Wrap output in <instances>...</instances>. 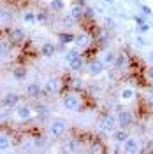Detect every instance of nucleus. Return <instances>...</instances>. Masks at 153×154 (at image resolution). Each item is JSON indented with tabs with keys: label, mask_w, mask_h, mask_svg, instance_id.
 <instances>
[{
	"label": "nucleus",
	"mask_w": 153,
	"mask_h": 154,
	"mask_svg": "<svg viewBox=\"0 0 153 154\" xmlns=\"http://www.w3.org/2000/svg\"><path fill=\"white\" fill-rule=\"evenodd\" d=\"M12 75H14V79H18V81L25 79V77H27V68L25 67H16L14 70H12Z\"/></svg>",
	"instance_id": "nucleus-16"
},
{
	"label": "nucleus",
	"mask_w": 153,
	"mask_h": 154,
	"mask_svg": "<svg viewBox=\"0 0 153 154\" xmlns=\"http://www.w3.org/2000/svg\"><path fill=\"white\" fill-rule=\"evenodd\" d=\"M134 96V91L132 89H123V93H122V98H125V100H130Z\"/></svg>",
	"instance_id": "nucleus-26"
},
{
	"label": "nucleus",
	"mask_w": 153,
	"mask_h": 154,
	"mask_svg": "<svg viewBox=\"0 0 153 154\" xmlns=\"http://www.w3.org/2000/svg\"><path fill=\"white\" fill-rule=\"evenodd\" d=\"M63 105H65V109H69V110H79V109H81V100H79L77 95L69 93V95L63 98Z\"/></svg>",
	"instance_id": "nucleus-2"
},
{
	"label": "nucleus",
	"mask_w": 153,
	"mask_h": 154,
	"mask_svg": "<svg viewBox=\"0 0 153 154\" xmlns=\"http://www.w3.org/2000/svg\"><path fill=\"white\" fill-rule=\"evenodd\" d=\"M148 102H150V105L153 107V93H150V98H148Z\"/></svg>",
	"instance_id": "nucleus-33"
},
{
	"label": "nucleus",
	"mask_w": 153,
	"mask_h": 154,
	"mask_svg": "<svg viewBox=\"0 0 153 154\" xmlns=\"http://www.w3.org/2000/svg\"><path fill=\"white\" fill-rule=\"evenodd\" d=\"M44 144H46L44 138H37V140H35V145H37V147H41V145H44Z\"/></svg>",
	"instance_id": "nucleus-28"
},
{
	"label": "nucleus",
	"mask_w": 153,
	"mask_h": 154,
	"mask_svg": "<svg viewBox=\"0 0 153 154\" xmlns=\"http://www.w3.org/2000/svg\"><path fill=\"white\" fill-rule=\"evenodd\" d=\"M118 123H120V126L122 128H129V126L134 123V116H132V112H129V110H120V114H118Z\"/></svg>",
	"instance_id": "nucleus-4"
},
{
	"label": "nucleus",
	"mask_w": 153,
	"mask_h": 154,
	"mask_svg": "<svg viewBox=\"0 0 153 154\" xmlns=\"http://www.w3.org/2000/svg\"><path fill=\"white\" fill-rule=\"evenodd\" d=\"M23 19H25L27 23H35V21H37V18H35V14H34V12H25Z\"/></svg>",
	"instance_id": "nucleus-24"
},
{
	"label": "nucleus",
	"mask_w": 153,
	"mask_h": 154,
	"mask_svg": "<svg viewBox=\"0 0 153 154\" xmlns=\"http://www.w3.org/2000/svg\"><path fill=\"white\" fill-rule=\"evenodd\" d=\"M115 65L118 68H125L127 65H129V60H127V56H125V54H120V56L115 60Z\"/></svg>",
	"instance_id": "nucleus-18"
},
{
	"label": "nucleus",
	"mask_w": 153,
	"mask_h": 154,
	"mask_svg": "<svg viewBox=\"0 0 153 154\" xmlns=\"http://www.w3.org/2000/svg\"><path fill=\"white\" fill-rule=\"evenodd\" d=\"M65 130H67V125H65L63 119H57L49 126V133L53 135V137H62V135L65 133Z\"/></svg>",
	"instance_id": "nucleus-3"
},
{
	"label": "nucleus",
	"mask_w": 153,
	"mask_h": 154,
	"mask_svg": "<svg viewBox=\"0 0 153 154\" xmlns=\"http://www.w3.org/2000/svg\"><path fill=\"white\" fill-rule=\"evenodd\" d=\"M115 60H116V56L113 54V53H106L104 56H102V60H100V61H102L104 65H109V63H115Z\"/></svg>",
	"instance_id": "nucleus-21"
},
{
	"label": "nucleus",
	"mask_w": 153,
	"mask_h": 154,
	"mask_svg": "<svg viewBox=\"0 0 153 154\" xmlns=\"http://www.w3.org/2000/svg\"><path fill=\"white\" fill-rule=\"evenodd\" d=\"M11 147V140L5 133H0V151H9Z\"/></svg>",
	"instance_id": "nucleus-14"
},
{
	"label": "nucleus",
	"mask_w": 153,
	"mask_h": 154,
	"mask_svg": "<svg viewBox=\"0 0 153 154\" xmlns=\"http://www.w3.org/2000/svg\"><path fill=\"white\" fill-rule=\"evenodd\" d=\"M81 67H83V58H74V60H70V68L72 70H81Z\"/></svg>",
	"instance_id": "nucleus-19"
},
{
	"label": "nucleus",
	"mask_w": 153,
	"mask_h": 154,
	"mask_svg": "<svg viewBox=\"0 0 153 154\" xmlns=\"http://www.w3.org/2000/svg\"><path fill=\"white\" fill-rule=\"evenodd\" d=\"M11 48H12V44H11V40H0V56H7L11 53Z\"/></svg>",
	"instance_id": "nucleus-12"
},
{
	"label": "nucleus",
	"mask_w": 153,
	"mask_h": 154,
	"mask_svg": "<svg viewBox=\"0 0 153 154\" xmlns=\"http://www.w3.org/2000/svg\"><path fill=\"white\" fill-rule=\"evenodd\" d=\"M55 51H57V48H55L53 44H44V46L41 48L42 56H53V54H55Z\"/></svg>",
	"instance_id": "nucleus-15"
},
{
	"label": "nucleus",
	"mask_w": 153,
	"mask_h": 154,
	"mask_svg": "<svg viewBox=\"0 0 153 154\" xmlns=\"http://www.w3.org/2000/svg\"><path fill=\"white\" fill-rule=\"evenodd\" d=\"M148 79H151V81H153V65L148 68Z\"/></svg>",
	"instance_id": "nucleus-31"
},
{
	"label": "nucleus",
	"mask_w": 153,
	"mask_h": 154,
	"mask_svg": "<svg viewBox=\"0 0 153 154\" xmlns=\"http://www.w3.org/2000/svg\"><path fill=\"white\" fill-rule=\"evenodd\" d=\"M58 37H60V42H63V44H67V42H72V40H74V35H72V33H60Z\"/></svg>",
	"instance_id": "nucleus-23"
},
{
	"label": "nucleus",
	"mask_w": 153,
	"mask_h": 154,
	"mask_svg": "<svg viewBox=\"0 0 153 154\" xmlns=\"http://www.w3.org/2000/svg\"><path fill=\"white\" fill-rule=\"evenodd\" d=\"M18 102H19V96L16 95V93H7V95L2 98L4 109H14V107L18 105Z\"/></svg>",
	"instance_id": "nucleus-6"
},
{
	"label": "nucleus",
	"mask_w": 153,
	"mask_h": 154,
	"mask_svg": "<svg viewBox=\"0 0 153 154\" xmlns=\"http://www.w3.org/2000/svg\"><path fill=\"white\" fill-rule=\"evenodd\" d=\"M44 91H46L48 95H55V93H58V91H60V79H57V77L48 79L46 84H44Z\"/></svg>",
	"instance_id": "nucleus-5"
},
{
	"label": "nucleus",
	"mask_w": 153,
	"mask_h": 154,
	"mask_svg": "<svg viewBox=\"0 0 153 154\" xmlns=\"http://www.w3.org/2000/svg\"><path fill=\"white\" fill-rule=\"evenodd\" d=\"M118 123V119H116L115 114H107L104 116L102 119H100V123H99V130L100 131H113V128H115V125Z\"/></svg>",
	"instance_id": "nucleus-1"
},
{
	"label": "nucleus",
	"mask_w": 153,
	"mask_h": 154,
	"mask_svg": "<svg viewBox=\"0 0 153 154\" xmlns=\"http://www.w3.org/2000/svg\"><path fill=\"white\" fill-rule=\"evenodd\" d=\"M123 147H125V152H129V154L139 152V144L135 142L134 138H127L123 142Z\"/></svg>",
	"instance_id": "nucleus-8"
},
{
	"label": "nucleus",
	"mask_w": 153,
	"mask_h": 154,
	"mask_svg": "<svg viewBox=\"0 0 153 154\" xmlns=\"http://www.w3.org/2000/svg\"><path fill=\"white\" fill-rule=\"evenodd\" d=\"M102 70H104V63H102V61H93V63L88 65V72H90L92 75H99Z\"/></svg>",
	"instance_id": "nucleus-9"
},
{
	"label": "nucleus",
	"mask_w": 153,
	"mask_h": 154,
	"mask_svg": "<svg viewBox=\"0 0 153 154\" xmlns=\"http://www.w3.org/2000/svg\"><path fill=\"white\" fill-rule=\"evenodd\" d=\"M11 42H14V44H18V42H23L25 40V33L21 32V30L18 28H14V30H11Z\"/></svg>",
	"instance_id": "nucleus-11"
},
{
	"label": "nucleus",
	"mask_w": 153,
	"mask_h": 154,
	"mask_svg": "<svg viewBox=\"0 0 153 154\" xmlns=\"http://www.w3.org/2000/svg\"><path fill=\"white\" fill-rule=\"evenodd\" d=\"M139 30H141V32H146V30H148V25H146V21L139 25Z\"/></svg>",
	"instance_id": "nucleus-30"
},
{
	"label": "nucleus",
	"mask_w": 153,
	"mask_h": 154,
	"mask_svg": "<svg viewBox=\"0 0 153 154\" xmlns=\"http://www.w3.org/2000/svg\"><path fill=\"white\" fill-rule=\"evenodd\" d=\"M35 18H37L39 21H46V14H44V12H41V14H37Z\"/></svg>",
	"instance_id": "nucleus-29"
},
{
	"label": "nucleus",
	"mask_w": 153,
	"mask_h": 154,
	"mask_svg": "<svg viewBox=\"0 0 153 154\" xmlns=\"http://www.w3.org/2000/svg\"><path fill=\"white\" fill-rule=\"evenodd\" d=\"M70 16L74 19H81L85 16V7H81V5H74L72 9H70Z\"/></svg>",
	"instance_id": "nucleus-13"
},
{
	"label": "nucleus",
	"mask_w": 153,
	"mask_h": 154,
	"mask_svg": "<svg viewBox=\"0 0 153 154\" xmlns=\"http://www.w3.org/2000/svg\"><path fill=\"white\" fill-rule=\"evenodd\" d=\"M51 7L55 11H62L63 9V2H62V0H53V2H51Z\"/></svg>",
	"instance_id": "nucleus-25"
},
{
	"label": "nucleus",
	"mask_w": 153,
	"mask_h": 154,
	"mask_svg": "<svg viewBox=\"0 0 153 154\" xmlns=\"http://www.w3.org/2000/svg\"><path fill=\"white\" fill-rule=\"evenodd\" d=\"M127 138H129V133L125 131V128H123V130H120V131H116V133H115V140H118V142H125Z\"/></svg>",
	"instance_id": "nucleus-20"
},
{
	"label": "nucleus",
	"mask_w": 153,
	"mask_h": 154,
	"mask_svg": "<svg viewBox=\"0 0 153 154\" xmlns=\"http://www.w3.org/2000/svg\"><path fill=\"white\" fill-rule=\"evenodd\" d=\"M74 42H76L77 46H86L90 42V37H88V33H81V35L74 37Z\"/></svg>",
	"instance_id": "nucleus-17"
},
{
	"label": "nucleus",
	"mask_w": 153,
	"mask_h": 154,
	"mask_svg": "<svg viewBox=\"0 0 153 154\" xmlns=\"http://www.w3.org/2000/svg\"><path fill=\"white\" fill-rule=\"evenodd\" d=\"M41 93H42V89L39 84H28L27 86V96H30V98H37V96H41Z\"/></svg>",
	"instance_id": "nucleus-10"
},
{
	"label": "nucleus",
	"mask_w": 153,
	"mask_h": 154,
	"mask_svg": "<svg viewBox=\"0 0 153 154\" xmlns=\"http://www.w3.org/2000/svg\"><path fill=\"white\" fill-rule=\"evenodd\" d=\"M30 116H32V107H30V105L18 107V110H16V117H18V119L27 121V119H30Z\"/></svg>",
	"instance_id": "nucleus-7"
},
{
	"label": "nucleus",
	"mask_w": 153,
	"mask_h": 154,
	"mask_svg": "<svg viewBox=\"0 0 153 154\" xmlns=\"http://www.w3.org/2000/svg\"><path fill=\"white\" fill-rule=\"evenodd\" d=\"M65 149L70 151V152H76L77 149H79V144H77L76 140H69L67 144H65Z\"/></svg>",
	"instance_id": "nucleus-22"
},
{
	"label": "nucleus",
	"mask_w": 153,
	"mask_h": 154,
	"mask_svg": "<svg viewBox=\"0 0 153 154\" xmlns=\"http://www.w3.org/2000/svg\"><path fill=\"white\" fill-rule=\"evenodd\" d=\"M77 56H79V54H77L76 49H70V51L67 53V60H69V61H70V60H74V58H77Z\"/></svg>",
	"instance_id": "nucleus-27"
},
{
	"label": "nucleus",
	"mask_w": 153,
	"mask_h": 154,
	"mask_svg": "<svg viewBox=\"0 0 153 154\" xmlns=\"http://www.w3.org/2000/svg\"><path fill=\"white\" fill-rule=\"evenodd\" d=\"M141 9H143V12H144V14H150V12H151V9H150L148 5H143Z\"/></svg>",
	"instance_id": "nucleus-32"
}]
</instances>
